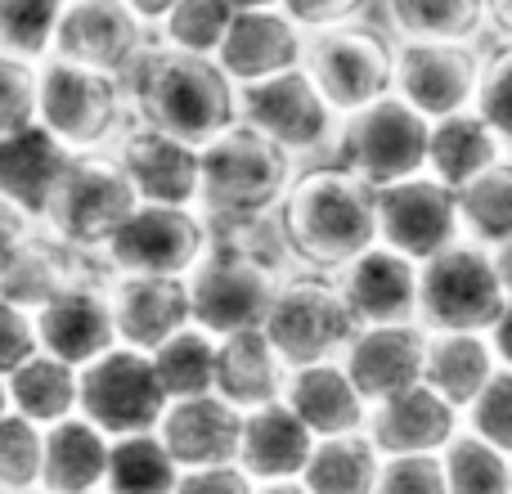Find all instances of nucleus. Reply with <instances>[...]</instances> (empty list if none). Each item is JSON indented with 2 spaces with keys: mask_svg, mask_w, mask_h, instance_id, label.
<instances>
[{
  "mask_svg": "<svg viewBox=\"0 0 512 494\" xmlns=\"http://www.w3.org/2000/svg\"><path fill=\"white\" fill-rule=\"evenodd\" d=\"M171 396L158 382V369L144 351L113 346L95 364L81 369V396L77 414L95 423L108 441H131V436H153L167 414Z\"/></svg>",
  "mask_w": 512,
  "mask_h": 494,
  "instance_id": "obj_10",
  "label": "nucleus"
},
{
  "mask_svg": "<svg viewBox=\"0 0 512 494\" xmlns=\"http://www.w3.org/2000/svg\"><path fill=\"white\" fill-rule=\"evenodd\" d=\"M463 432V414L445 396H436L427 382L400 391L369 409L364 436L382 459H405V454H445V445Z\"/></svg>",
  "mask_w": 512,
  "mask_h": 494,
  "instance_id": "obj_21",
  "label": "nucleus"
},
{
  "mask_svg": "<svg viewBox=\"0 0 512 494\" xmlns=\"http://www.w3.org/2000/svg\"><path fill=\"white\" fill-rule=\"evenodd\" d=\"M9 414V387H5V378H0V418Z\"/></svg>",
  "mask_w": 512,
  "mask_h": 494,
  "instance_id": "obj_56",
  "label": "nucleus"
},
{
  "mask_svg": "<svg viewBox=\"0 0 512 494\" xmlns=\"http://www.w3.org/2000/svg\"><path fill=\"white\" fill-rule=\"evenodd\" d=\"M490 346H495L499 364H508V369H512V301H508L504 319L495 324V333H490Z\"/></svg>",
  "mask_w": 512,
  "mask_h": 494,
  "instance_id": "obj_51",
  "label": "nucleus"
},
{
  "mask_svg": "<svg viewBox=\"0 0 512 494\" xmlns=\"http://www.w3.org/2000/svg\"><path fill=\"white\" fill-rule=\"evenodd\" d=\"M495 265H499V274H504V288H508V297H512V239L504 247H495Z\"/></svg>",
  "mask_w": 512,
  "mask_h": 494,
  "instance_id": "obj_53",
  "label": "nucleus"
},
{
  "mask_svg": "<svg viewBox=\"0 0 512 494\" xmlns=\"http://www.w3.org/2000/svg\"><path fill=\"white\" fill-rule=\"evenodd\" d=\"M499 355L490 346V337L481 333H427V360H423V382L445 396L459 414H468V405L486 391V382L495 378Z\"/></svg>",
  "mask_w": 512,
  "mask_h": 494,
  "instance_id": "obj_31",
  "label": "nucleus"
},
{
  "mask_svg": "<svg viewBox=\"0 0 512 494\" xmlns=\"http://www.w3.org/2000/svg\"><path fill=\"white\" fill-rule=\"evenodd\" d=\"M274 221L297 270L337 279L378 243V189L351 176L342 162H310L297 167Z\"/></svg>",
  "mask_w": 512,
  "mask_h": 494,
  "instance_id": "obj_1",
  "label": "nucleus"
},
{
  "mask_svg": "<svg viewBox=\"0 0 512 494\" xmlns=\"http://www.w3.org/2000/svg\"><path fill=\"white\" fill-rule=\"evenodd\" d=\"M239 122L256 126L265 140H274L297 162H319L328 149L337 153V135H342V117L319 95V86L306 77V68H292L270 81L243 86Z\"/></svg>",
  "mask_w": 512,
  "mask_h": 494,
  "instance_id": "obj_12",
  "label": "nucleus"
},
{
  "mask_svg": "<svg viewBox=\"0 0 512 494\" xmlns=\"http://www.w3.org/2000/svg\"><path fill=\"white\" fill-rule=\"evenodd\" d=\"M32 355H41V342H36V324L27 310H18L14 301L0 297V378L18 373Z\"/></svg>",
  "mask_w": 512,
  "mask_h": 494,
  "instance_id": "obj_46",
  "label": "nucleus"
},
{
  "mask_svg": "<svg viewBox=\"0 0 512 494\" xmlns=\"http://www.w3.org/2000/svg\"><path fill=\"white\" fill-rule=\"evenodd\" d=\"M396 50L400 41L387 27L369 18L306 32V77L319 86V95L337 108V117H351L378 99L396 95Z\"/></svg>",
  "mask_w": 512,
  "mask_h": 494,
  "instance_id": "obj_6",
  "label": "nucleus"
},
{
  "mask_svg": "<svg viewBox=\"0 0 512 494\" xmlns=\"http://www.w3.org/2000/svg\"><path fill=\"white\" fill-rule=\"evenodd\" d=\"M256 494H310L301 481H270V486H256Z\"/></svg>",
  "mask_w": 512,
  "mask_h": 494,
  "instance_id": "obj_54",
  "label": "nucleus"
},
{
  "mask_svg": "<svg viewBox=\"0 0 512 494\" xmlns=\"http://www.w3.org/2000/svg\"><path fill=\"white\" fill-rule=\"evenodd\" d=\"M463 427H468L472 436H481L486 445L504 450L512 459V369H508V364H499L495 378L486 382V391H481V396L468 405Z\"/></svg>",
  "mask_w": 512,
  "mask_h": 494,
  "instance_id": "obj_43",
  "label": "nucleus"
},
{
  "mask_svg": "<svg viewBox=\"0 0 512 494\" xmlns=\"http://www.w3.org/2000/svg\"><path fill=\"white\" fill-rule=\"evenodd\" d=\"M297 158L265 140L256 126L234 122L203 149V180H198V207L207 221H248L270 216L283 203Z\"/></svg>",
  "mask_w": 512,
  "mask_h": 494,
  "instance_id": "obj_3",
  "label": "nucleus"
},
{
  "mask_svg": "<svg viewBox=\"0 0 512 494\" xmlns=\"http://www.w3.org/2000/svg\"><path fill=\"white\" fill-rule=\"evenodd\" d=\"M310 454H315V436L310 427L292 414L283 400L265 409H252L243 418V445H239V468L248 472L256 486L270 481H301Z\"/></svg>",
  "mask_w": 512,
  "mask_h": 494,
  "instance_id": "obj_26",
  "label": "nucleus"
},
{
  "mask_svg": "<svg viewBox=\"0 0 512 494\" xmlns=\"http://www.w3.org/2000/svg\"><path fill=\"white\" fill-rule=\"evenodd\" d=\"M126 5H131V14L140 18V23L149 27V32H158V23L180 5V0H126Z\"/></svg>",
  "mask_w": 512,
  "mask_h": 494,
  "instance_id": "obj_50",
  "label": "nucleus"
},
{
  "mask_svg": "<svg viewBox=\"0 0 512 494\" xmlns=\"http://www.w3.org/2000/svg\"><path fill=\"white\" fill-rule=\"evenodd\" d=\"M90 274H108L99 256L77 252V247L59 243L54 234L36 230L18 252H9L0 261V297L14 301L27 315H36L45 301H54L63 288H72L77 279H90Z\"/></svg>",
  "mask_w": 512,
  "mask_h": 494,
  "instance_id": "obj_24",
  "label": "nucleus"
},
{
  "mask_svg": "<svg viewBox=\"0 0 512 494\" xmlns=\"http://www.w3.org/2000/svg\"><path fill=\"white\" fill-rule=\"evenodd\" d=\"M36 342L45 355L86 369L104 351L117 346V324H113V301H108V274H90L63 288L54 301H45L32 315Z\"/></svg>",
  "mask_w": 512,
  "mask_h": 494,
  "instance_id": "obj_17",
  "label": "nucleus"
},
{
  "mask_svg": "<svg viewBox=\"0 0 512 494\" xmlns=\"http://www.w3.org/2000/svg\"><path fill=\"white\" fill-rule=\"evenodd\" d=\"M283 405L310 427L315 441L328 436H355L369 423V405L346 378L342 360L306 364V369H288V387H283Z\"/></svg>",
  "mask_w": 512,
  "mask_h": 494,
  "instance_id": "obj_25",
  "label": "nucleus"
},
{
  "mask_svg": "<svg viewBox=\"0 0 512 494\" xmlns=\"http://www.w3.org/2000/svg\"><path fill=\"white\" fill-rule=\"evenodd\" d=\"M382 472V454L373 450V441L364 432L355 436H328L315 441L301 486L310 494H373Z\"/></svg>",
  "mask_w": 512,
  "mask_h": 494,
  "instance_id": "obj_33",
  "label": "nucleus"
},
{
  "mask_svg": "<svg viewBox=\"0 0 512 494\" xmlns=\"http://www.w3.org/2000/svg\"><path fill=\"white\" fill-rule=\"evenodd\" d=\"M459 221L463 239L490 247V252L512 239V158L495 162L486 176L459 189Z\"/></svg>",
  "mask_w": 512,
  "mask_h": 494,
  "instance_id": "obj_35",
  "label": "nucleus"
},
{
  "mask_svg": "<svg viewBox=\"0 0 512 494\" xmlns=\"http://www.w3.org/2000/svg\"><path fill=\"white\" fill-rule=\"evenodd\" d=\"M131 113L176 140L207 149L216 135L239 122V86L221 72L216 59L180 54L153 41L122 77Z\"/></svg>",
  "mask_w": 512,
  "mask_h": 494,
  "instance_id": "obj_2",
  "label": "nucleus"
},
{
  "mask_svg": "<svg viewBox=\"0 0 512 494\" xmlns=\"http://www.w3.org/2000/svg\"><path fill=\"white\" fill-rule=\"evenodd\" d=\"M36 104H41V63L0 54V135L36 126Z\"/></svg>",
  "mask_w": 512,
  "mask_h": 494,
  "instance_id": "obj_42",
  "label": "nucleus"
},
{
  "mask_svg": "<svg viewBox=\"0 0 512 494\" xmlns=\"http://www.w3.org/2000/svg\"><path fill=\"white\" fill-rule=\"evenodd\" d=\"M63 5L68 0H0V41H5V54H18V59H32V63L50 59Z\"/></svg>",
  "mask_w": 512,
  "mask_h": 494,
  "instance_id": "obj_41",
  "label": "nucleus"
},
{
  "mask_svg": "<svg viewBox=\"0 0 512 494\" xmlns=\"http://www.w3.org/2000/svg\"><path fill=\"white\" fill-rule=\"evenodd\" d=\"M427 360V328L423 324H378L360 328L355 342L342 351V369L364 396V405H382V400L400 396V391L423 382Z\"/></svg>",
  "mask_w": 512,
  "mask_h": 494,
  "instance_id": "obj_20",
  "label": "nucleus"
},
{
  "mask_svg": "<svg viewBox=\"0 0 512 494\" xmlns=\"http://www.w3.org/2000/svg\"><path fill=\"white\" fill-rule=\"evenodd\" d=\"M140 207L126 171L113 153H81L68 162L50 207L41 216V230L77 252L99 256V247L122 230V221Z\"/></svg>",
  "mask_w": 512,
  "mask_h": 494,
  "instance_id": "obj_9",
  "label": "nucleus"
},
{
  "mask_svg": "<svg viewBox=\"0 0 512 494\" xmlns=\"http://www.w3.org/2000/svg\"><path fill=\"white\" fill-rule=\"evenodd\" d=\"M68 162H72V153L41 122L27 126V131L0 135V194L14 198L23 212H32L41 221L63 171H68Z\"/></svg>",
  "mask_w": 512,
  "mask_h": 494,
  "instance_id": "obj_29",
  "label": "nucleus"
},
{
  "mask_svg": "<svg viewBox=\"0 0 512 494\" xmlns=\"http://www.w3.org/2000/svg\"><path fill=\"white\" fill-rule=\"evenodd\" d=\"M212 247V225L203 207H158L140 203L122 221V230L99 247L108 274H162L189 279Z\"/></svg>",
  "mask_w": 512,
  "mask_h": 494,
  "instance_id": "obj_11",
  "label": "nucleus"
},
{
  "mask_svg": "<svg viewBox=\"0 0 512 494\" xmlns=\"http://www.w3.org/2000/svg\"><path fill=\"white\" fill-rule=\"evenodd\" d=\"M45 463V427L9 409L0 418V490L5 494H41Z\"/></svg>",
  "mask_w": 512,
  "mask_h": 494,
  "instance_id": "obj_40",
  "label": "nucleus"
},
{
  "mask_svg": "<svg viewBox=\"0 0 512 494\" xmlns=\"http://www.w3.org/2000/svg\"><path fill=\"white\" fill-rule=\"evenodd\" d=\"M427 144H432V122L400 95H387L342 117L337 162L369 189H391L400 180L427 176Z\"/></svg>",
  "mask_w": 512,
  "mask_h": 494,
  "instance_id": "obj_8",
  "label": "nucleus"
},
{
  "mask_svg": "<svg viewBox=\"0 0 512 494\" xmlns=\"http://www.w3.org/2000/svg\"><path fill=\"white\" fill-rule=\"evenodd\" d=\"M369 0H279V9L301 27V32H324V27L351 23L364 14Z\"/></svg>",
  "mask_w": 512,
  "mask_h": 494,
  "instance_id": "obj_47",
  "label": "nucleus"
},
{
  "mask_svg": "<svg viewBox=\"0 0 512 494\" xmlns=\"http://www.w3.org/2000/svg\"><path fill=\"white\" fill-rule=\"evenodd\" d=\"M36 230H41V221H36L32 212H23L14 198L0 194V261H5L9 252H18Z\"/></svg>",
  "mask_w": 512,
  "mask_h": 494,
  "instance_id": "obj_49",
  "label": "nucleus"
},
{
  "mask_svg": "<svg viewBox=\"0 0 512 494\" xmlns=\"http://www.w3.org/2000/svg\"><path fill=\"white\" fill-rule=\"evenodd\" d=\"M373 494H450L445 486L441 454H405V459H382Z\"/></svg>",
  "mask_w": 512,
  "mask_h": 494,
  "instance_id": "obj_45",
  "label": "nucleus"
},
{
  "mask_svg": "<svg viewBox=\"0 0 512 494\" xmlns=\"http://www.w3.org/2000/svg\"><path fill=\"white\" fill-rule=\"evenodd\" d=\"M337 288H342L351 315L360 319V328L418 324V265L391 247L373 243L364 256H355L337 274Z\"/></svg>",
  "mask_w": 512,
  "mask_h": 494,
  "instance_id": "obj_23",
  "label": "nucleus"
},
{
  "mask_svg": "<svg viewBox=\"0 0 512 494\" xmlns=\"http://www.w3.org/2000/svg\"><path fill=\"white\" fill-rule=\"evenodd\" d=\"M0 494H5V490H0Z\"/></svg>",
  "mask_w": 512,
  "mask_h": 494,
  "instance_id": "obj_59",
  "label": "nucleus"
},
{
  "mask_svg": "<svg viewBox=\"0 0 512 494\" xmlns=\"http://www.w3.org/2000/svg\"><path fill=\"white\" fill-rule=\"evenodd\" d=\"M396 41H477L486 32V0H387Z\"/></svg>",
  "mask_w": 512,
  "mask_h": 494,
  "instance_id": "obj_34",
  "label": "nucleus"
},
{
  "mask_svg": "<svg viewBox=\"0 0 512 494\" xmlns=\"http://www.w3.org/2000/svg\"><path fill=\"white\" fill-rule=\"evenodd\" d=\"M9 387V409L23 418H32L36 427H54L63 418L77 414V396H81V369L54 360V355H32L18 373L5 378Z\"/></svg>",
  "mask_w": 512,
  "mask_h": 494,
  "instance_id": "obj_32",
  "label": "nucleus"
},
{
  "mask_svg": "<svg viewBox=\"0 0 512 494\" xmlns=\"http://www.w3.org/2000/svg\"><path fill=\"white\" fill-rule=\"evenodd\" d=\"M86 494H108V490H86Z\"/></svg>",
  "mask_w": 512,
  "mask_h": 494,
  "instance_id": "obj_57",
  "label": "nucleus"
},
{
  "mask_svg": "<svg viewBox=\"0 0 512 494\" xmlns=\"http://www.w3.org/2000/svg\"><path fill=\"white\" fill-rule=\"evenodd\" d=\"M463 239L459 194L445 189L432 176L400 180L391 189H378V243L409 256L414 265H427L445 247Z\"/></svg>",
  "mask_w": 512,
  "mask_h": 494,
  "instance_id": "obj_14",
  "label": "nucleus"
},
{
  "mask_svg": "<svg viewBox=\"0 0 512 494\" xmlns=\"http://www.w3.org/2000/svg\"><path fill=\"white\" fill-rule=\"evenodd\" d=\"M113 472V441L86 423L81 414L45 427V463H41V494H86L108 490Z\"/></svg>",
  "mask_w": 512,
  "mask_h": 494,
  "instance_id": "obj_28",
  "label": "nucleus"
},
{
  "mask_svg": "<svg viewBox=\"0 0 512 494\" xmlns=\"http://www.w3.org/2000/svg\"><path fill=\"white\" fill-rule=\"evenodd\" d=\"M472 108L486 117V126L499 135V144H504L512 158V41H504L495 54H486L477 104Z\"/></svg>",
  "mask_w": 512,
  "mask_h": 494,
  "instance_id": "obj_44",
  "label": "nucleus"
},
{
  "mask_svg": "<svg viewBox=\"0 0 512 494\" xmlns=\"http://www.w3.org/2000/svg\"><path fill=\"white\" fill-rule=\"evenodd\" d=\"M234 14H248V9H279V0H225Z\"/></svg>",
  "mask_w": 512,
  "mask_h": 494,
  "instance_id": "obj_55",
  "label": "nucleus"
},
{
  "mask_svg": "<svg viewBox=\"0 0 512 494\" xmlns=\"http://www.w3.org/2000/svg\"><path fill=\"white\" fill-rule=\"evenodd\" d=\"M117 167L126 171L135 198L158 207H198V180H203V149L158 131V126L131 117L113 144Z\"/></svg>",
  "mask_w": 512,
  "mask_h": 494,
  "instance_id": "obj_16",
  "label": "nucleus"
},
{
  "mask_svg": "<svg viewBox=\"0 0 512 494\" xmlns=\"http://www.w3.org/2000/svg\"><path fill=\"white\" fill-rule=\"evenodd\" d=\"M481 68L486 54L477 41H400L396 95L427 122H441L477 104Z\"/></svg>",
  "mask_w": 512,
  "mask_h": 494,
  "instance_id": "obj_13",
  "label": "nucleus"
},
{
  "mask_svg": "<svg viewBox=\"0 0 512 494\" xmlns=\"http://www.w3.org/2000/svg\"><path fill=\"white\" fill-rule=\"evenodd\" d=\"M131 99L122 77L99 68H81L68 59H41V104L36 122L72 153H113L117 135L131 126Z\"/></svg>",
  "mask_w": 512,
  "mask_h": 494,
  "instance_id": "obj_4",
  "label": "nucleus"
},
{
  "mask_svg": "<svg viewBox=\"0 0 512 494\" xmlns=\"http://www.w3.org/2000/svg\"><path fill=\"white\" fill-rule=\"evenodd\" d=\"M508 149L499 144V135L486 126V117L477 108L454 113L432 122V144H427V176L441 180L445 189H468L477 176H486L495 162H504Z\"/></svg>",
  "mask_w": 512,
  "mask_h": 494,
  "instance_id": "obj_30",
  "label": "nucleus"
},
{
  "mask_svg": "<svg viewBox=\"0 0 512 494\" xmlns=\"http://www.w3.org/2000/svg\"><path fill=\"white\" fill-rule=\"evenodd\" d=\"M149 360H153V369H158V382L167 387L171 400L212 396V387H216V337H207L203 328L189 324L185 333L162 342Z\"/></svg>",
  "mask_w": 512,
  "mask_h": 494,
  "instance_id": "obj_36",
  "label": "nucleus"
},
{
  "mask_svg": "<svg viewBox=\"0 0 512 494\" xmlns=\"http://www.w3.org/2000/svg\"><path fill=\"white\" fill-rule=\"evenodd\" d=\"M288 387V364L279 360V351L270 346L265 328H248L216 342V396L230 400L234 409L252 414L274 400H283Z\"/></svg>",
  "mask_w": 512,
  "mask_h": 494,
  "instance_id": "obj_27",
  "label": "nucleus"
},
{
  "mask_svg": "<svg viewBox=\"0 0 512 494\" xmlns=\"http://www.w3.org/2000/svg\"><path fill=\"white\" fill-rule=\"evenodd\" d=\"M0 54H5V41H0Z\"/></svg>",
  "mask_w": 512,
  "mask_h": 494,
  "instance_id": "obj_58",
  "label": "nucleus"
},
{
  "mask_svg": "<svg viewBox=\"0 0 512 494\" xmlns=\"http://www.w3.org/2000/svg\"><path fill=\"white\" fill-rule=\"evenodd\" d=\"M504 274L495 252L472 239H459L418 265V324L427 333H481L490 337L508 310Z\"/></svg>",
  "mask_w": 512,
  "mask_h": 494,
  "instance_id": "obj_5",
  "label": "nucleus"
},
{
  "mask_svg": "<svg viewBox=\"0 0 512 494\" xmlns=\"http://www.w3.org/2000/svg\"><path fill=\"white\" fill-rule=\"evenodd\" d=\"M243 418H248L243 409H234L230 400H221L212 391V396H194V400H171L153 436L162 441L176 472L225 468V463H239Z\"/></svg>",
  "mask_w": 512,
  "mask_h": 494,
  "instance_id": "obj_19",
  "label": "nucleus"
},
{
  "mask_svg": "<svg viewBox=\"0 0 512 494\" xmlns=\"http://www.w3.org/2000/svg\"><path fill=\"white\" fill-rule=\"evenodd\" d=\"M234 23V9L225 0H180L167 18L158 23L153 41L180 54H198V59H216L225 32Z\"/></svg>",
  "mask_w": 512,
  "mask_h": 494,
  "instance_id": "obj_38",
  "label": "nucleus"
},
{
  "mask_svg": "<svg viewBox=\"0 0 512 494\" xmlns=\"http://www.w3.org/2000/svg\"><path fill=\"white\" fill-rule=\"evenodd\" d=\"M450 494H512V459L463 427L441 454Z\"/></svg>",
  "mask_w": 512,
  "mask_h": 494,
  "instance_id": "obj_37",
  "label": "nucleus"
},
{
  "mask_svg": "<svg viewBox=\"0 0 512 494\" xmlns=\"http://www.w3.org/2000/svg\"><path fill=\"white\" fill-rule=\"evenodd\" d=\"M261 328L288 369H306V364L342 360V351L360 333V319L351 315L333 274L292 270L274 292V306Z\"/></svg>",
  "mask_w": 512,
  "mask_h": 494,
  "instance_id": "obj_7",
  "label": "nucleus"
},
{
  "mask_svg": "<svg viewBox=\"0 0 512 494\" xmlns=\"http://www.w3.org/2000/svg\"><path fill=\"white\" fill-rule=\"evenodd\" d=\"M171 494H256V481L239 468V463H225V468L180 472Z\"/></svg>",
  "mask_w": 512,
  "mask_h": 494,
  "instance_id": "obj_48",
  "label": "nucleus"
},
{
  "mask_svg": "<svg viewBox=\"0 0 512 494\" xmlns=\"http://www.w3.org/2000/svg\"><path fill=\"white\" fill-rule=\"evenodd\" d=\"M176 463L167 459L158 436H131L113 441V472H108V494H171L176 486Z\"/></svg>",
  "mask_w": 512,
  "mask_h": 494,
  "instance_id": "obj_39",
  "label": "nucleus"
},
{
  "mask_svg": "<svg viewBox=\"0 0 512 494\" xmlns=\"http://www.w3.org/2000/svg\"><path fill=\"white\" fill-rule=\"evenodd\" d=\"M149 45L153 32L131 14L126 0H68L50 54L81 68H99L108 77H126Z\"/></svg>",
  "mask_w": 512,
  "mask_h": 494,
  "instance_id": "obj_15",
  "label": "nucleus"
},
{
  "mask_svg": "<svg viewBox=\"0 0 512 494\" xmlns=\"http://www.w3.org/2000/svg\"><path fill=\"white\" fill-rule=\"evenodd\" d=\"M306 59V32L292 23L283 9H248V14H234L230 32H225L216 63L234 86H256V81H270L279 72L301 68Z\"/></svg>",
  "mask_w": 512,
  "mask_h": 494,
  "instance_id": "obj_22",
  "label": "nucleus"
},
{
  "mask_svg": "<svg viewBox=\"0 0 512 494\" xmlns=\"http://www.w3.org/2000/svg\"><path fill=\"white\" fill-rule=\"evenodd\" d=\"M108 301H113L117 346L153 355L162 342L194 324L189 310V279H162V274H108Z\"/></svg>",
  "mask_w": 512,
  "mask_h": 494,
  "instance_id": "obj_18",
  "label": "nucleus"
},
{
  "mask_svg": "<svg viewBox=\"0 0 512 494\" xmlns=\"http://www.w3.org/2000/svg\"><path fill=\"white\" fill-rule=\"evenodd\" d=\"M486 23L495 27L504 41H512V0H486Z\"/></svg>",
  "mask_w": 512,
  "mask_h": 494,
  "instance_id": "obj_52",
  "label": "nucleus"
}]
</instances>
